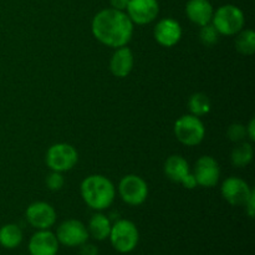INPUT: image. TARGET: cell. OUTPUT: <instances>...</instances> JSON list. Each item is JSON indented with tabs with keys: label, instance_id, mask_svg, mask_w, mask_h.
Segmentation results:
<instances>
[{
	"label": "cell",
	"instance_id": "6da1fadb",
	"mask_svg": "<svg viewBox=\"0 0 255 255\" xmlns=\"http://www.w3.org/2000/svg\"><path fill=\"white\" fill-rule=\"evenodd\" d=\"M91 30L96 40L109 47L126 46L133 35V22L126 14L112 7L97 12L91 22Z\"/></svg>",
	"mask_w": 255,
	"mask_h": 255
},
{
	"label": "cell",
	"instance_id": "7a4b0ae2",
	"mask_svg": "<svg viewBox=\"0 0 255 255\" xmlns=\"http://www.w3.org/2000/svg\"><path fill=\"white\" fill-rule=\"evenodd\" d=\"M80 192L85 203L94 211H105L114 203L116 189L114 183L102 174H91L82 181Z\"/></svg>",
	"mask_w": 255,
	"mask_h": 255
},
{
	"label": "cell",
	"instance_id": "3957f363",
	"mask_svg": "<svg viewBox=\"0 0 255 255\" xmlns=\"http://www.w3.org/2000/svg\"><path fill=\"white\" fill-rule=\"evenodd\" d=\"M246 17L244 12L238 6L232 4L223 5L214 11L212 24L221 35L233 36L243 30Z\"/></svg>",
	"mask_w": 255,
	"mask_h": 255
},
{
	"label": "cell",
	"instance_id": "277c9868",
	"mask_svg": "<svg viewBox=\"0 0 255 255\" xmlns=\"http://www.w3.org/2000/svg\"><path fill=\"white\" fill-rule=\"evenodd\" d=\"M109 238L112 247L119 253L127 254L131 253L138 244L139 233L133 222L128 219H120L112 224Z\"/></svg>",
	"mask_w": 255,
	"mask_h": 255
},
{
	"label": "cell",
	"instance_id": "5b68a950",
	"mask_svg": "<svg viewBox=\"0 0 255 255\" xmlns=\"http://www.w3.org/2000/svg\"><path fill=\"white\" fill-rule=\"evenodd\" d=\"M174 134L182 144L194 147L202 143L206 136V127L202 120L194 115H183L174 124Z\"/></svg>",
	"mask_w": 255,
	"mask_h": 255
},
{
	"label": "cell",
	"instance_id": "8992f818",
	"mask_svg": "<svg viewBox=\"0 0 255 255\" xmlns=\"http://www.w3.org/2000/svg\"><path fill=\"white\" fill-rule=\"evenodd\" d=\"M47 167L54 172H67L76 166L79 153L76 148L69 143H55L47 149L45 157Z\"/></svg>",
	"mask_w": 255,
	"mask_h": 255
},
{
	"label": "cell",
	"instance_id": "52a82bcc",
	"mask_svg": "<svg viewBox=\"0 0 255 255\" xmlns=\"http://www.w3.org/2000/svg\"><path fill=\"white\" fill-rule=\"evenodd\" d=\"M119 193L122 201L132 207L141 206L148 197V186L142 177L127 174L120 181Z\"/></svg>",
	"mask_w": 255,
	"mask_h": 255
},
{
	"label": "cell",
	"instance_id": "ba28073f",
	"mask_svg": "<svg viewBox=\"0 0 255 255\" xmlns=\"http://www.w3.org/2000/svg\"><path fill=\"white\" fill-rule=\"evenodd\" d=\"M164 173L174 183H179L187 189H193L197 187L189 164L186 159L179 154H172L164 162Z\"/></svg>",
	"mask_w": 255,
	"mask_h": 255
},
{
	"label": "cell",
	"instance_id": "9c48e42d",
	"mask_svg": "<svg viewBox=\"0 0 255 255\" xmlns=\"http://www.w3.org/2000/svg\"><path fill=\"white\" fill-rule=\"evenodd\" d=\"M56 238L60 244L72 248L86 243L89 239L87 227L77 219H67L62 222L56 231Z\"/></svg>",
	"mask_w": 255,
	"mask_h": 255
},
{
	"label": "cell",
	"instance_id": "30bf717a",
	"mask_svg": "<svg viewBox=\"0 0 255 255\" xmlns=\"http://www.w3.org/2000/svg\"><path fill=\"white\" fill-rule=\"evenodd\" d=\"M193 176L197 182V186L204 188H212L217 186L221 178V168L213 157L202 156L197 159L193 168Z\"/></svg>",
	"mask_w": 255,
	"mask_h": 255
},
{
	"label": "cell",
	"instance_id": "8fae6325",
	"mask_svg": "<svg viewBox=\"0 0 255 255\" xmlns=\"http://www.w3.org/2000/svg\"><path fill=\"white\" fill-rule=\"evenodd\" d=\"M27 223L37 231L50 229L56 222V211L46 202H34L25 212Z\"/></svg>",
	"mask_w": 255,
	"mask_h": 255
},
{
	"label": "cell",
	"instance_id": "7c38bea8",
	"mask_svg": "<svg viewBox=\"0 0 255 255\" xmlns=\"http://www.w3.org/2000/svg\"><path fill=\"white\" fill-rule=\"evenodd\" d=\"M126 11L133 24L146 25L158 16L159 5L157 0H129Z\"/></svg>",
	"mask_w": 255,
	"mask_h": 255
},
{
	"label": "cell",
	"instance_id": "4fadbf2b",
	"mask_svg": "<svg viewBox=\"0 0 255 255\" xmlns=\"http://www.w3.org/2000/svg\"><path fill=\"white\" fill-rule=\"evenodd\" d=\"M253 191L254 189L239 177H229L221 187L222 196L232 206H244Z\"/></svg>",
	"mask_w": 255,
	"mask_h": 255
},
{
	"label": "cell",
	"instance_id": "5bb4252c",
	"mask_svg": "<svg viewBox=\"0 0 255 255\" xmlns=\"http://www.w3.org/2000/svg\"><path fill=\"white\" fill-rule=\"evenodd\" d=\"M153 36L161 46L172 47L179 42L182 37V27L177 20L164 17L159 20L153 30Z\"/></svg>",
	"mask_w": 255,
	"mask_h": 255
},
{
	"label": "cell",
	"instance_id": "9a60e30c",
	"mask_svg": "<svg viewBox=\"0 0 255 255\" xmlns=\"http://www.w3.org/2000/svg\"><path fill=\"white\" fill-rule=\"evenodd\" d=\"M59 241L49 229L36 232L29 241L30 255H56L59 252Z\"/></svg>",
	"mask_w": 255,
	"mask_h": 255
},
{
	"label": "cell",
	"instance_id": "2e32d148",
	"mask_svg": "<svg viewBox=\"0 0 255 255\" xmlns=\"http://www.w3.org/2000/svg\"><path fill=\"white\" fill-rule=\"evenodd\" d=\"M134 65V56L131 49L127 46H122L116 49L110 61V70L112 75L119 79H124L131 74Z\"/></svg>",
	"mask_w": 255,
	"mask_h": 255
},
{
	"label": "cell",
	"instance_id": "e0dca14e",
	"mask_svg": "<svg viewBox=\"0 0 255 255\" xmlns=\"http://www.w3.org/2000/svg\"><path fill=\"white\" fill-rule=\"evenodd\" d=\"M186 14L192 22L198 26H203L212 22L214 9L208 0H188Z\"/></svg>",
	"mask_w": 255,
	"mask_h": 255
},
{
	"label": "cell",
	"instance_id": "ac0fdd59",
	"mask_svg": "<svg viewBox=\"0 0 255 255\" xmlns=\"http://www.w3.org/2000/svg\"><path fill=\"white\" fill-rule=\"evenodd\" d=\"M111 221L109 217H106L102 213H95L91 217L89 222V227H87V232L89 236L96 241L102 242L110 237V232H111Z\"/></svg>",
	"mask_w": 255,
	"mask_h": 255
},
{
	"label": "cell",
	"instance_id": "d6986e66",
	"mask_svg": "<svg viewBox=\"0 0 255 255\" xmlns=\"http://www.w3.org/2000/svg\"><path fill=\"white\" fill-rule=\"evenodd\" d=\"M22 242V232L16 224H5L0 228V246L5 249H14Z\"/></svg>",
	"mask_w": 255,
	"mask_h": 255
},
{
	"label": "cell",
	"instance_id": "ffe728a7",
	"mask_svg": "<svg viewBox=\"0 0 255 255\" xmlns=\"http://www.w3.org/2000/svg\"><path fill=\"white\" fill-rule=\"evenodd\" d=\"M253 146L249 142L243 141L239 142L236 147L233 148L231 154V161L234 167L238 168H244L248 166L252 161H253Z\"/></svg>",
	"mask_w": 255,
	"mask_h": 255
},
{
	"label": "cell",
	"instance_id": "44dd1931",
	"mask_svg": "<svg viewBox=\"0 0 255 255\" xmlns=\"http://www.w3.org/2000/svg\"><path fill=\"white\" fill-rule=\"evenodd\" d=\"M236 49L244 56H251L255 52V32L251 29L241 30L236 37Z\"/></svg>",
	"mask_w": 255,
	"mask_h": 255
},
{
	"label": "cell",
	"instance_id": "7402d4cb",
	"mask_svg": "<svg viewBox=\"0 0 255 255\" xmlns=\"http://www.w3.org/2000/svg\"><path fill=\"white\" fill-rule=\"evenodd\" d=\"M188 109L191 115L197 117L206 116L211 111V100L203 92H196L188 100Z\"/></svg>",
	"mask_w": 255,
	"mask_h": 255
},
{
	"label": "cell",
	"instance_id": "603a6c76",
	"mask_svg": "<svg viewBox=\"0 0 255 255\" xmlns=\"http://www.w3.org/2000/svg\"><path fill=\"white\" fill-rule=\"evenodd\" d=\"M219 36L221 34L218 32V30L214 27V25L212 22L209 24L203 25L201 26V31H199V39H201V42L207 47H212L218 42Z\"/></svg>",
	"mask_w": 255,
	"mask_h": 255
},
{
	"label": "cell",
	"instance_id": "cb8c5ba5",
	"mask_svg": "<svg viewBox=\"0 0 255 255\" xmlns=\"http://www.w3.org/2000/svg\"><path fill=\"white\" fill-rule=\"evenodd\" d=\"M227 136L232 142H243L247 138V129L246 126L242 124H232L227 129Z\"/></svg>",
	"mask_w": 255,
	"mask_h": 255
},
{
	"label": "cell",
	"instance_id": "d4e9b609",
	"mask_svg": "<svg viewBox=\"0 0 255 255\" xmlns=\"http://www.w3.org/2000/svg\"><path fill=\"white\" fill-rule=\"evenodd\" d=\"M65 184V178L62 176V173L60 172H54L52 171L49 176L46 177V186L50 191L57 192L64 187Z\"/></svg>",
	"mask_w": 255,
	"mask_h": 255
},
{
	"label": "cell",
	"instance_id": "484cf974",
	"mask_svg": "<svg viewBox=\"0 0 255 255\" xmlns=\"http://www.w3.org/2000/svg\"><path fill=\"white\" fill-rule=\"evenodd\" d=\"M80 247H81L80 255H99V248L94 246V244H89L86 242V243H84Z\"/></svg>",
	"mask_w": 255,
	"mask_h": 255
},
{
	"label": "cell",
	"instance_id": "4316f807",
	"mask_svg": "<svg viewBox=\"0 0 255 255\" xmlns=\"http://www.w3.org/2000/svg\"><path fill=\"white\" fill-rule=\"evenodd\" d=\"M244 207H246V212L247 214H248V217L253 218L255 214V192L254 191L253 193L251 194V197L248 198V201L246 202Z\"/></svg>",
	"mask_w": 255,
	"mask_h": 255
},
{
	"label": "cell",
	"instance_id": "83f0119b",
	"mask_svg": "<svg viewBox=\"0 0 255 255\" xmlns=\"http://www.w3.org/2000/svg\"><path fill=\"white\" fill-rule=\"evenodd\" d=\"M129 0H110L111 7L115 10H120V11H126L127 6H128Z\"/></svg>",
	"mask_w": 255,
	"mask_h": 255
},
{
	"label": "cell",
	"instance_id": "f1b7e54d",
	"mask_svg": "<svg viewBox=\"0 0 255 255\" xmlns=\"http://www.w3.org/2000/svg\"><path fill=\"white\" fill-rule=\"evenodd\" d=\"M246 129H247V137H248L252 142L255 141V120L254 119H252L251 121H249L248 126H246Z\"/></svg>",
	"mask_w": 255,
	"mask_h": 255
}]
</instances>
